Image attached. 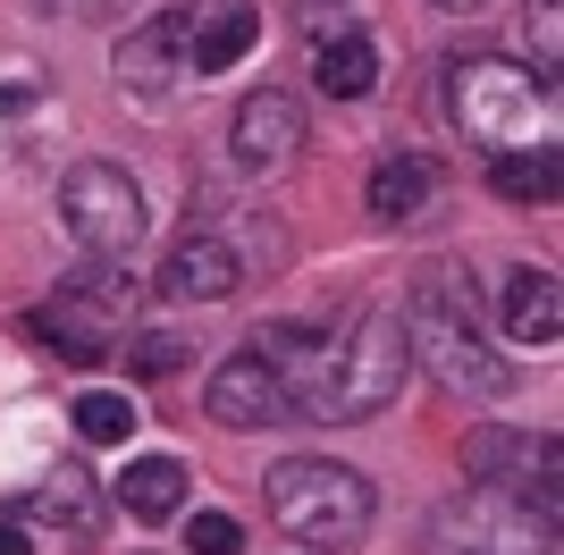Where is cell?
Here are the masks:
<instances>
[{"mask_svg": "<svg viewBox=\"0 0 564 555\" xmlns=\"http://www.w3.org/2000/svg\"><path fill=\"white\" fill-rule=\"evenodd\" d=\"M404 370H413V346H404L397 312H362L346 337H321L304 362H286V395L304 421H371L397 404Z\"/></svg>", "mask_w": 564, "mask_h": 555, "instance_id": "6da1fadb", "label": "cell"}, {"mask_svg": "<svg viewBox=\"0 0 564 555\" xmlns=\"http://www.w3.org/2000/svg\"><path fill=\"white\" fill-rule=\"evenodd\" d=\"M404 346L422 353L438 379H447L455 395H506L514 388V362L506 353H489V337H480V303H471V286L455 270H422L413 278V303H404Z\"/></svg>", "mask_w": 564, "mask_h": 555, "instance_id": "7a4b0ae2", "label": "cell"}, {"mask_svg": "<svg viewBox=\"0 0 564 555\" xmlns=\"http://www.w3.org/2000/svg\"><path fill=\"white\" fill-rule=\"evenodd\" d=\"M447 110L489 152H540V143H556V76H531L514 59H471V68H455Z\"/></svg>", "mask_w": 564, "mask_h": 555, "instance_id": "3957f363", "label": "cell"}, {"mask_svg": "<svg viewBox=\"0 0 564 555\" xmlns=\"http://www.w3.org/2000/svg\"><path fill=\"white\" fill-rule=\"evenodd\" d=\"M270 513L304 547H346L371 531V480L346 463H279L270 471Z\"/></svg>", "mask_w": 564, "mask_h": 555, "instance_id": "277c9868", "label": "cell"}, {"mask_svg": "<svg viewBox=\"0 0 564 555\" xmlns=\"http://www.w3.org/2000/svg\"><path fill=\"white\" fill-rule=\"evenodd\" d=\"M59 219H68V236L85 244V253H127L143 236V194H135V177L127 168H110V161H85V168H68L59 177Z\"/></svg>", "mask_w": 564, "mask_h": 555, "instance_id": "5b68a950", "label": "cell"}, {"mask_svg": "<svg viewBox=\"0 0 564 555\" xmlns=\"http://www.w3.org/2000/svg\"><path fill=\"white\" fill-rule=\"evenodd\" d=\"M430 538H438V555H547L556 547V522H540L531 505H506L489 488H471V497L438 505Z\"/></svg>", "mask_w": 564, "mask_h": 555, "instance_id": "8992f818", "label": "cell"}, {"mask_svg": "<svg viewBox=\"0 0 564 555\" xmlns=\"http://www.w3.org/2000/svg\"><path fill=\"white\" fill-rule=\"evenodd\" d=\"M219 429H261V421H286L295 413V395H286V370L261 362V353H228L212 370V388H203Z\"/></svg>", "mask_w": 564, "mask_h": 555, "instance_id": "52a82bcc", "label": "cell"}, {"mask_svg": "<svg viewBox=\"0 0 564 555\" xmlns=\"http://www.w3.org/2000/svg\"><path fill=\"white\" fill-rule=\"evenodd\" d=\"M186 51H194V9H161L152 25H135L127 43H118V76L143 92H161L186 76Z\"/></svg>", "mask_w": 564, "mask_h": 555, "instance_id": "ba28073f", "label": "cell"}, {"mask_svg": "<svg viewBox=\"0 0 564 555\" xmlns=\"http://www.w3.org/2000/svg\"><path fill=\"white\" fill-rule=\"evenodd\" d=\"M236 244L228 236H177L169 244V261H161V286L177 303H219V295H236Z\"/></svg>", "mask_w": 564, "mask_h": 555, "instance_id": "9c48e42d", "label": "cell"}, {"mask_svg": "<svg viewBox=\"0 0 564 555\" xmlns=\"http://www.w3.org/2000/svg\"><path fill=\"white\" fill-rule=\"evenodd\" d=\"M295 143H304V110H295L286 92H253V101L236 110V161L245 168H279Z\"/></svg>", "mask_w": 564, "mask_h": 555, "instance_id": "30bf717a", "label": "cell"}, {"mask_svg": "<svg viewBox=\"0 0 564 555\" xmlns=\"http://www.w3.org/2000/svg\"><path fill=\"white\" fill-rule=\"evenodd\" d=\"M25 513L51 522V531H68V538H101V488H94V471H76V463H59L51 480L25 488Z\"/></svg>", "mask_w": 564, "mask_h": 555, "instance_id": "8fae6325", "label": "cell"}, {"mask_svg": "<svg viewBox=\"0 0 564 555\" xmlns=\"http://www.w3.org/2000/svg\"><path fill=\"white\" fill-rule=\"evenodd\" d=\"M261 43V9H245V0H228V9H212V18H194V51H186V76H228L245 51Z\"/></svg>", "mask_w": 564, "mask_h": 555, "instance_id": "7c38bea8", "label": "cell"}, {"mask_svg": "<svg viewBox=\"0 0 564 555\" xmlns=\"http://www.w3.org/2000/svg\"><path fill=\"white\" fill-rule=\"evenodd\" d=\"M25 328H34L59 362H76V370H94L101 353H110V320H94L85 303H34V312H25Z\"/></svg>", "mask_w": 564, "mask_h": 555, "instance_id": "4fadbf2b", "label": "cell"}, {"mask_svg": "<svg viewBox=\"0 0 564 555\" xmlns=\"http://www.w3.org/2000/svg\"><path fill=\"white\" fill-rule=\"evenodd\" d=\"M556 328H564L556 278L547 270H514L506 278V337H514V346H556Z\"/></svg>", "mask_w": 564, "mask_h": 555, "instance_id": "5bb4252c", "label": "cell"}, {"mask_svg": "<svg viewBox=\"0 0 564 555\" xmlns=\"http://www.w3.org/2000/svg\"><path fill=\"white\" fill-rule=\"evenodd\" d=\"M118 505L135 513V522H169V513L186 505V463L177 455H135L127 480H118Z\"/></svg>", "mask_w": 564, "mask_h": 555, "instance_id": "9a60e30c", "label": "cell"}, {"mask_svg": "<svg viewBox=\"0 0 564 555\" xmlns=\"http://www.w3.org/2000/svg\"><path fill=\"white\" fill-rule=\"evenodd\" d=\"M379 76V51L362 43V34H321L312 43V85L329 92V101H362Z\"/></svg>", "mask_w": 564, "mask_h": 555, "instance_id": "2e32d148", "label": "cell"}, {"mask_svg": "<svg viewBox=\"0 0 564 555\" xmlns=\"http://www.w3.org/2000/svg\"><path fill=\"white\" fill-rule=\"evenodd\" d=\"M430 185H438V168L413 161V152H404V161H379L371 168V210L379 219H413V210L430 203Z\"/></svg>", "mask_w": 564, "mask_h": 555, "instance_id": "e0dca14e", "label": "cell"}, {"mask_svg": "<svg viewBox=\"0 0 564 555\" xmlns=\"http://www.w3.org/2000/svg\"><path fill=\"white\" fill-rule=\"evenodd\" d=\"M497 194H506V203H556V143H540V152H497Z\"/></svg>", "mask_w": 564, "mask_h": 555, "instance_id": "ac0fdd59", "label": "cell"}, {"mask_svg": "<svg viewBox=\"0 0 564 555\" xmlns=\"http://www.w3.org/2000/svg\"><path fill=\"white\" fill-rule=\"evenodd\" d=\"M464 471L471 480H531V438H514V429H471L464 438Z\"/></svg>", "mask_w": 564, "mask_h": 555, "instance_id": "d6986e66", "label": "cell"}, {"mask_svg": "<svg viewBox=\"0 0 564 555\" xmlns=\"http://www.w3.org/2000/svg\"><path fill=\"white\" fill-rule=\"evenodd\" d=\"M127 429H135V404H127V395H110V388L76 395V438L85 446H127Z\"/></svg>", "mask_w": 564, "mask_h": 555, "instance_id": "ffe728a7", "label": "cell"}, {"mask_svg": "<svg viewBox=\"0 0 564 555\" xmlns=\"http://www.w3.org/2000/svg\"><path fill=\"white\" fill-rule=\"evenodd\" d=\"M127 362H135L143 379H169V370L186 362V337H169V328H143L135 346H127Z\"/></svg>", "mask_w": 564, "mask_h": 555, "instance_id": "44dd1931", "label": "cell"}, {"mask_svg": "<svg viewBox=\"0 0 564 555\" xmlns=\"http://www.w3.org/2000/svg\"><path fill=\"white\" fill-rule=\"evenodd\" d=\"M186 547L194 555H245V531H236V513H194Z\"/></svg>", "mask_w": 564, "mask_h": 555, "instance_id": "7402d4cb", "label": "cell"}, {"mask_svg": "<svg viewBox=\"0 0 564 555\" xmlns=\"http://www.w3.org/2000/svg\"><path fill=\"white\" fill-rule=\"evenodd\" d=\"M531 34H540V76H556V43H564L556 0H531Z\"/></svg>", "mask_w": 564, "mask_h": 555, "instance_id": "603a6c76", "label": "cell"}, {"mask_svg": "<svg viewBox=\"0 0 564 555\" xmlns=\"http://www.w3.org/2000/svg\"><path fill=\"white\" fill-rule=\"evenodd\" d=\"M59 9H68V18H118L127 0H59Z\"/></svg>", "mask_w": 564, "mask_h": 555, "instance_id": "cb8c5ba5", "label": "cell"}, {"mask_svg": "<svg viewBox=\"0 0 564 555\" xmlns=\"http://www.w3.org/2000/svg\"><path fill=\"white\" fill-rule=\"evenodd\" d=\"M0 555H34V547H25V531L9 522V513H0Z\"/></svg>", "mask_w": 564, "mask_h": 555, "instance_id": "d4e9b609", "label": "cell"}, {"mask_svg": "<svg viewBox=\"0 0 564 555\" xmlns=\"http://www.w3.org/2000/svg\"><path fill=\"white\" fill-rule=\"evenodd\" d=\"M438 9H480V0H438Z\"/></svg>", "mask_w": 564, "mask_h": 555, "instance_id": "484cf974", "label": "cell"}]
</instances>
